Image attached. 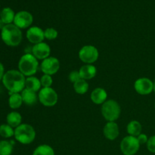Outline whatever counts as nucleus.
Listing matches in <instances>:
<instances>
[{
	"label": "nucleus",
	"mask_w": 155,
	"mask_h": 155,
	"mask_svg": "<svg viewBox=\"0 0 155 155\" xmlns=\"http://www.w3.org/2000/svg\"><path fill=\"white\" fill-rule=\"evenodd\" d=\"M26 77L18 70H9L5 73L2 83L9 94L20 93L25 89Z\"/></svg>",
	"instance_id": "f257e3e1"
},
{
	"label": "nucleus",
	"mask_w": 155,
	"mask_h": 155,
	"mask_svg": "<svg viewBox=\"0 0 155 155\" xmlns=\"http://www.w3.org/2000/svg\"><path fill=\"white\" fill-rule=\"evenodd\" d=\"M1 38L5 45L12 47L18 46L22 41V32L14 24H6L1 30Z\"/></svg>",
	"instance_id": "f03ea898"
},
{
	"label": "nucleus",
	"mask_w": 155,
	"mask_h": 155,
	"mask_svg": "<svg viewBox=\"0 0 155 155\" xmlns=\"http://www.w3.org/2000/svg\"><path fill=\"white\" fill-rule=\"evenodd\" d=\"M39 68L38 59L31 53H27L21 56L18 61V71L25 77H32Z\"/></svg>",
	"instance_id": "7ed1b4c3"
},
{
	"label": "nucleus",
	"mask_w": 155,
	"mask_h": 155,
	"mask_svg": "<svg viewBox=\"0 0 155 155\" xmlns=\"http://www.w3.org/2000/svg\"><path fill=\"white\" fill-rule=\"evenodd\" d=\"M36 131L31 125L21 124L15 129V138L18 142L23 145H29L36 139Z\"/></svg>",
	"instance_id": "20e7f679"
},
{
	"label": "nucleus",
	"mask_w": 155,
	"mask_h": 155,
	"mask_svg": "<svg viewBox=\"0 0 155 155\" xmlns=\"http://www.w3.org/2000/svg\"><path fill=\"white\" fill-rule=\"evenodd\" d=\"M120 106L115 100H107L101 106V114L107 122H115L120 117Z\"/></svg>",
	"instance_id": "39448f33"
},
{
	"label": "nucleus",
	"mask_w": 155,
	"mask_h": 155,
	"mask_svg": "<svg viewBox=\"0 0 155 155\" xmlns=\"http://www.w3.org/2000/svg\"><path fill=\"white\" fill-rule=\"evenodd\" d=\"M79 58L86 64H92L97 61L99 53L96 47L92 45H84L79 51Z\"/></svg>",
	"instance_id": "423d86ee"
},
{
	"label": "nucleus",
	"mask_w": 155,
	"mask_h": 155,
	"mask_svg": "<svg viewBox=\"0 0 155 155\" xmlns=\"http://www.w3.org/2000/svg\"><path fill=\"white\" fill-rule=\"evenodd\" d=\"M38 97H39V102L45 107L54 106L57 104L58 100L57 92L51 87L41 89L38 94Z\"/></svg>",
	"instance_id": "0eeeda50"
},
{
	"label": "nucleus",
	"mask_w": 155,
	"mask_h": 155,
	"mask_svg": "<svg viewBox=\"0 0 155 155\" xmlns=\"http://www.w3.org/2000/svg\"><path fill=\"white\" fill-rule=\"evenodd\" d=\"M137 137L127 136L120 142V151L124 155H135L140 148Z\"/></svg>",
	"instance_id": "6e6552de"
},
{
	"label": "nucleus",
	"mask_w": 155,
	"mask_h": 155,
	"mask_svg": "<svg viewBox=\"0 0 155 155\" xmlns=\"http://www.w3.org/2000/svg\"><path fill=\"white\" fill-rule=\"evenodd\" d=\"M40 68L44 74L54 75L60 69V61L55 57H48L42 60Z\"/></svg>",
	"instance_id": "1a4fd4ad"
},
{
	"label": "nucleus",
	"mask_w": 155,
	"mask_h": 155,
	"mask_svg": "<svg viewBox=\"0 0 155 155\" xmlns=\"http://www.w3.org/2000/svg\"><path fill=\"white\" fill-rule=\"evenodd\" d=\"M134 89L139 95H149L154 91V82L146 77H142L136 80Z\"/></svg>",
	"instance_id": "9d476101"
},
{
	"label": "nucleus",
	"mask_w": 155,
	"mask_h": 155,
	"mask_svg": "<svg viewBox=\"0 0 155 155\" xmlns=\"http://www.w3.org/2000/svg\"><path fill=\"white\" fill-rule=\"evenodd\" d=\"M33 21V16L30 12L21 11L15 15L14 24L21 30V29L28 28L32 24Z\"/></svg>",
	"instance_id": "9b49d317"
},
{
	"label": "nucleus",
	"mask_w": 155,
	"mask_h": 155,
	"mask_svg": "<svg viewBox=\"0 0 155 155\" xmlns=\"http://www.w3.org/2000/svg\"><path fill=\"white\" fill-rule=\"evenodd\" d=\"M26 36L29 42L34 45L42 42L45 39L44 30L39 27H30L26 33Z\"/></svg>",
	"instance_id": "f8f14e48"
},
{
	"label": "nucleus",
	"mask_w": 155,
	"mask_h": 155,
	"mask_svg": "<svg viewBox=\"0 0 155 155\" xmlns=\"http://www.w3.org/2000/svg\"><path fill=\"white\" fill-rule=\"evenodd\" d=\"M51 53V48L50 46L45 42H40V43L36 44L32 47V53L34 57L39 60H44L49 57Z\"/></svg>",
	"instance_id": "ddd939ff"
},
{
	"label": "nucleus",
	"mask_w": 155,
	"mask_h": 155,
	"mask_svg": "<svg viewBox=\"0 0 155 155\" xmlns=\"http://www.w3.org/2000/svg\"><path fill=\"white\" fill-rule=\"evenodd\" d=\"M103 133L104 137L108 140H115L120 134L118 124L115 122H107L103 129Z\"/></svg>",
	"instance_id": "4468645a"
},
{
	"label": "nucleus",
	"mask_w": 155,
	"mask_h": 155,
	"mask_svg": "<svg viewBox=\"0 0 155 155\" xmlns=\"http://www.w3.org/2000/svg\"><path fill=\"white\" fill-rule=\"evenodd\" d=\"M91 100L95 104H103L107 98V93L103 88H95L90 95Z\"/></svg>",
	"instance_id": "2eb2a0df"
},
{
	"label": "nucleus",
	"mask_w": 155,
	"mask_h": 155,
	"mask_svg": "<svg viewBox=\"0 0 155 155\" xmlns=\"http://www.w3.org/2000/svg\"><path fill=\"white\" fill-rule=\"evenodd\" d=\"M81 79L85 80H92L96 76L97 69L93 64H85L79 70Z\"/></svg>",
	"instance_id": "dca6fc26"
},
{
	"label": "nucleus",
	"mask_w": 155,
	"mask_h": 155,
	"mask_svg": "<svg viewBox=\"0 0 155 155\" xmlns=\"http://www.w3.org/2000/svg\"><path fill=\"white\" fill-rule=\"evenodd\" d=\"M21 96H22L23 102L25 104L29 106L34 105L37 101L39 100V97L36 95V92L29 90L27 89H24L22 92H21Z\"/></svg>",
	"instance_id": "f3484780"
},
{
	"label": "nucleus",
	"mask_w": 155,
	"mask_h": 155,
	"mask_svg": "<svg viewBox=\"0 0 155 155\" xmlns=\"http://www.w3.org/2000/svg\"><path fill=\"white\" fill-rule=\"evenodd\" d=\"M6 121L7 124L12 127V128H17L19 127L22 122V117L21 114L17 111H12L6 117Z\"/></svg>",
	"instance_id": "a211bd4d"
},
{
	"label": "nucleus",
	"mask_w": 155,
	"mask_h": 155,
	"mask_svg": "<svg viewBox=\"0 0 155 155\" xmlns=\"http://www.w3.org/2000/svg\"><path fill=\"white\" fill-rule=\"evenodd\" d=\"M42 85H41L40 79H38L36 77H28L26 78L25 82V89L33 91V92H38L41 89Z\"/></svg>",
	"instance_id": "6ab92c4d"
},
{
	"label": "nucleus",
	"mask_w": 155,
	"mask_h": 155,
	"mask_svg": "<svg viewBox=\"0 0 155 155\" xmlns=\"http://www.w3.org/2000/svg\"><path fill=\"white\" fill-rule=\"evenodd\" d=\"M142 127L140 123L137 120H132L128 124L127 127V131L129 136L137 137L142 133Z\"/></svg>",
	"instance_id": "aec40b11"
},
{
	"label": "nucleus",
	"mask_w": 155,
	"mask_h": 155,
	"mask_svg": "<svg viewBox=\"0 0 155 155\" xmlns=\"http://www.w3.org/2000/svg\"><path fill=\"white\" fill-rule=\"evenodd\" d=\"M23 99L21 94L20 93H12L8 98V105L13 110L18 109L23 104Z\"/></svg>",
	"instance_id": "412c9836"
},
{
	"label": "nucleus",
	"mask_w": 155,
	"mask_h": 155,
	"mask_svg": "<svg viewBox=\"0 0 155 155\" xmlns=\"http://www.w3.org/2000/svg\"><path fill=\"white\" fill-rule=\"evenodd\" d=\"M15 14L14 11L10 8H4L1 11V15H0V18L2 21L5 23V24H10L12 22H14V19H15Z\"/></svg>",
	"instance_id": "4be33fe9"
},
{
	"label": "nucleus",
	"mask_w": 155,
	"mask_h": 155,
	"mask_svg": "<svg viewBox=\"0 0 155 155\" xmlns=\"http://www.w3.org/2000/svg\"><path fill=\"white\" fill-rule=\"evenodd\" d=\"M89 83L87 81L83 79H80L77 83H74V91L79 95H83L86 94L89 90Z\"/></svg>",
	"instance_id": "5701e85b"
},
{
	"label": "nucleus",
	"mask_w": 155,
	"mask_h": 155,
	"mask_svg": "<svg viewBox=\"0 0 155 155\" xmlns=\"http://www.w3.org/2000/svg\"><path fill=\"white\" fill-rule=\"evenodd\" d=\"M32 155H54V151L51 146L44 144L36 148Z\"/></svg>",
	"instance_id": "b1692460"
},
{
	"label": "nucleus",
	"mask_w": 155,
	"mask_h": 155,
	"mask_svg": "<svg viewBox=\"0 0 155 155\" xmlns=\"http://www.w3.org/2000/svg\"><path fill=\"white\" fill-rule=\"evenodd\" d=\"M13 151V144L7 140L0 141V155H11Z\"/></svg>",
	"instance_id": "393cba45"
},
{
	"label": "nucleus",
	"mask_w": 155,
	"mask_h": 155,
	"mask_svg": "<svg viewBox=\"0 0 155 155\" xmlns=\"http://www.w3.org/2000/svg\"><path fill=\"white\" fill-rule=\"evenodd\" d=\"M0 136L5 139L15 136V130L8 124H2L0 126Z\"/></svg>",
	"instance_id": "a878e982"
},
{
	"label": "nucleus",
	"mask_w": 155,
	"mask_h": 155,
	"mask_svg": "<svg viewBox=\"0 0 155 155\" xmlns=\"http://www.w3.org/2000/svg\"><path fill=\"white\" fill-rule=\"evenodd\" d=\"M44 35H45V39H48V40H53L58 37V33L55 29L49 27L44 30Z\"/></svg>",
	"instance_id": "bb28decb"
},
{
	"label": "nucleus",
	"mask_w": 155,
	"mask_h": 155,
	"mask_svg": "<svg viewBox=\"0 0 155 155\" xmlns=\"http://www.w3.org/2000/svg\"><path fill=\"white\" fill-rule=\"evenodd\" d=\"M41 85L43 88L51 87L53 83V79L51 76L47 75V74H43L40 78Z\"/></svg>",
	"instance_id": "cd10ccee"
},
{
	"label": "nucleus",
	"mask_w": 155,
	"mask_h": 155,
	"mask_svg": "<svg viewBox=\"0 0 155 155\" xmlns=\"http://www.w3.org/2000/svg\"><path fill=\"white\" fill-rule=\"evenodd\" d=\"M68 79H69L70 81L73 83H77L78 80H80L81 79V77H80V74L79 71H71L69 74V76H68Z\"/></svg>",
	"instance_id": "c85d7f7f"
},
{
	"label": "nucleus",
	"mask_w": 155,
	"mask_h": 155,
	"mask_svg": "<svg viewBox=\"0 0 155 155\" xmlns=\"http://www.w3.org/2000/svg\"><path fill=\"white\" fill-rule=\"evenodd\" d=\"M147 148L151 153L155 154V135L151 136L147 142Z\"/></svg>",
	"instance_id": "c756f323"
},
{
	"label": "nucleus",
	"mask_w": 155,
	"mask_h": 155,
	"mask_svg": "<svg viewBox=\"0 0 155 155\" xmlns=\"http://www.w3.org/2000/svg\"><path fill=\"white\" fill-rule=\"evenodd\" d=\"M148 139H149V138L147 136V135L143 134V133H141L139 136H137V139H138V141H139V142L140 145L147 144V142H148Z\"/></svg>",
	"instance_id": "7c9ffc66"
},
{
	"label": "nucleus",
	"mask_w": 155,
	"mask_h": 155,
	"mask_svg": "<svg viewBox=\"0 0 155 155\" xmlns=\"http://www.w3.org/2000/svg\"><path fill=\"white\" fill-rule=\"evenodd\" d=\"M4 74H5L4 66H3L2 64L0 62V81H1V80H2V78H3V76H4Z\"/></svg>",
	"instance_id": "2f4dec72"
},
{
	"label": "nucleus",
	"mask_w": 155,
	"mask_h": 155,
	"mask_svg": "<svg viewBox=\"0 0 155 155\" xmlns=\"http://www.w3.org/2000/svg\"><path fill=\"white\" fill-rule=\"evenodd\" d=\"M5 25H6V24H5V23L3 22L2 21L1 18H0V30H2V29L4 28V27H5Z\"/></svg>",
	"instance_id": "473e14b6"
},
{
	"label": "nucleus",
	"mask_w": 155,
	"mask_h": 155,
	"mask_svg": "<svg viewBox=\"0 0 155 155\" xmlns=\"http://www.w3.org/2000/svg\"><path fill=\"white\" fill-rule=\"evenodd\" d=\"M154 93H155V80H154Z\"/></svg>",
	"instance_id": "72a5a7b5"
},
{
	"label": "nucleus",
	"mask_w": 155,
	"mask_h": 155,
	"mask_svg": "<svg viewBox=\"0 0 155 155\" xmlns=\"http://www.w3.org/2000/svg\"><path fill=\"white\" fill-rule=\"evenodd\" d=\"M0 15H1V12H0Z\"/></svg>",
	"instance_id": "f704fd0d"
},
{
	"label": "nucleus",
	"mask_w": 155,
	"mask_h": 155,
	"mask_svg": "<svg viewBox=\"0 0 155 155\" xmlns=\"http://www.w3.org/2000/svg\"><path fill=\"white\" fill-rule=\"evenodd\" d=\"M154 108H155V104H154Z\"/></svg>",
	"instance_id": "c9c22d12"
}]
</instances>
